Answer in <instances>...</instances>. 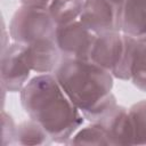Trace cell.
<instances>
[{
	"label": "cell",
	"mask_w": 146,
	"mask_h": 146,
	"mask_svg": "<svg viewBox=\"0 0 146 146\" xmlns=\"http://www.w3.org/2000/svg\"><path fill=\"white\" fill-rule=\"evenodd\" d=\"M21 103L30 119L39 123L54 143L66 144L84 121L54 74L32 78L21 90Z\"/></svg>",
	"instance_id": "6da1fadb"
},
{
	"label": "cell",
	"mask_w": 146,
	"mask_h": 146,
	"mask_svg": "<svg viewBox=\"0 0 146 146\" xmlns=\"http://www.w3.org/2000/svg\"><path fill=\"white\" fill-rule=\"evenodd\" d=\"M71 102L89 122H99L117 105L113 75L90 59L62 58L52 72Z\"/></svg>",
	"instance_id": "7a4b0ae2"
},
{
	"label": "cell",
	"mask_w": 146,
	"mask_h": 146,
	"mask_svg": "<svg viewBox=\"0 0 146 146\" xmlns=\"http://www.w3.org/2000/svg\"><path fill=\"white\" fill-rule=\"evenodd\" d=\"M137 39L121 32L96 34L90 60L108 71L113 78L130 80Z\"/></svg>",
	"instance_id": "3957f363"
},
{
	"label": "cell",
	"mask_w": 146,
	"mask_h": 146,
	"mask_svg": "<svg viewBox=\"0 0 146 146\" xmlns=\"http://www.w3.org/2000/svg\"><path fill=\"white\" fill-rule=\"evenodd\" d=\"M57 25L48 9L19 7L9 24V34L14 42L30 44L44 39H55Z\"/></svg>",
	"instance_id": "277c9868"
},
{
	"label": "cell",
	"mask_w": 146,
	"mask_h": 146,
	"mask_svg": "<svg viewBox=\"0 0 146 146\" xmlns=\"http://www.w3.org/2000/svg\"><path fill=\"white\" fill-rule=\"evenodd\" d=\"M123 0H84L80 21L94 33L121 32Z\"/></svg>",
	"instance_id": "5b68a950"
},
{
	"label": "cell",
	"mask_w": 146,
	"mask_h": 146,
	"mask_svg": "<svg viewBox=\"0 0 146 146\" xmlns=\"http://www.w3.org/2000/svg\"><path fill=\"white\" fill-rule=\"evenodd\" d=\"M95 39L96 33L80 19L57 26L55 32V42L62 58L89 59Z\"/></svg>",
	"instance_id": "8992f818"
},
{
	"label": "cell",
	"mask_w": 146,
	"mask_h": 146,
	"mask_svg": "<svg viewBox=\"0 0 146 146\" xmlns=\"http://www.w3.org/2000/svg\"><path fill=\"white\" fill-rule=\"evenodd\" d=\"M31 71L25 43L14 42L2 50L0 71L2 89L9 92L21 91L29 82Z\"/></svg>",
	"instance_id": "52a82bcc"
},
{
	"label": "cell",
	"mask_w": 146,
	"mask_h": 146,
	"mask_svg": "<svg viewBox=\"0 0 146 146\" xmlns=\"http://www.w3.org/2000/svg\"><path fill=\"white\" fill-rule=\"evenodd\" d=\"M29 65L36 73H51L58 66L62 56L55 39H44L26 44Z\"/></svg>",
	"instance_id": "ba28073f"
},
{
	"label": "cell",
	"mask_w": 146,
	"mask_h": 146,
	"mask_svg": "<svg viewBox=\"0 0 146 146\" xmlns=\"http://www.w3.org/2000/svg\"><path fill=\"white\" fill-rule=\"evenodd\" d=\"M121 32L136 39L146 36V0H123Z\"/></svg>",
	"instance_id": "9c48e42d"
},
{
	"label": "cell",
	"mask_w": 146,
	"mask_h": 146,
	"mask_svg": "<svg viewBox=\"0 0 146 146\" xmlns=\"http://www.w3.org/2000/svg\"><path fill=\"white\" fill-rule=\"evenodd\" d=\"M99 122L106 128L112 145H132L128 108L116 105L113 111Z\"/></svg>",
	"instance_id": "30bf717a"
},
{
	"label": "cell",
	"mask_w": 146,
	"mask_h": 146,
	"mask_svg": "<svg viewBox=\"0 0 146 146\" xmlns=\"http://www.w3.org/2000/svg\"><path fill=\"white\" fill-rule=\"evenodd\" d=\"M84 0H51L48 11L57 26L80 19Z\"/></svg>",
	"instance_id": "8fae6325"
},
{
	"label": "cell",
	"mask_w": 146,
	"mask_h": 146,
	"mask_svg": "<svg viewBox=\"0 0 146 146\" xmlns=\"http://www.w3.org/2000/svg\"><path fill=\"white\" fill-rule=\"evenodd\" d=\"M68 145H112L106 128L100 122H90L80 128L66 143Z\"/></svg>",
	"instance_id": "7c38bea8"
},
{
	"label": "cell",
	"mask_w": 146,
	"mask_h": 146,
	"mask_svg": "<svg viewBox=\"0 0 146 146\" xmlns=\"http://www.w3.org/2000/svg\"><path fill=\"white\" fill-rule=\"evenodd\" d=\"M15 140L19 145H47L52 143L47 131L32 119L23 121L16 127Z\"/></svg>",
	"instance_id": "4fadbf2b"
},
{
	"label": "cell",
	"mask_w": 146,
	"mask_h": 146,
	"mask_svg": "<svg viewBox=\"0 0 146 146\" xmlns=\"http://www.w3.org/2000/svg\"><path fill=\"white\" fill-rule=\"evenodd\" d=\"M132 145H146V99L128 108Z\"/></svg>",
	"instance_id": "5bb4252c"
},
{
	"label": "cell",
	"mask_w": 146,
	"mask_h": 146,
	"mask_svg": "<svg viewBox=\"0 0 146 146\" xmlns=\"http://www.w3.org/2000/svg\"><path fill=\"white\" fill-rule=\"evenodd\" d=\"M130 80L138 89L146 91V36L137 39Z\"/></svg>",
	"instance_id": "9a60e30c"
},
{
	"label": "cell",
	"mask_w": 146,
	"mask_h": 146,
	"mask_svg": "<svg viewBox=\"0 0 146 146\" xmlns=\"http://www.w3.org/2000/svg\"><path fill=\"white\" fill-rule=\"evenodd\" d=\"M51 0H21L22 6L32 7V8H42L48 9Z\"/></svg>",
	"instance_id": "2e32d148"
}]
</instances>
